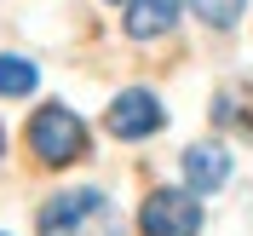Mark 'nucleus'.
<instances>
[{
	"label": "nucleus",
	"mask_w": 253,
	"mask_h": 236,
	"mask_svg": "<svg viewBox=\"0 0 253 236\" xmlns=\"http://www.w3.org/2000/svg\"><path fill=\"white\" fill-rule=\"evenodd\" d=\"M23 93H35V63L0 52V98H23Z\"/></svg>",
	"instance_id": "obj_7"
},
{
	"label": "nucleus",
	"mask_w": 253,
	"mask_h": 236,
	"mask_svg": "<svg viewBox=\"0 0 253 236\" xmlns=\"http://www.w3.org/2000/svg\"><path fill=\"white\" fill-rule=\"evenodd\" d=\"M41 236H121V219H115V202L104 190L75 185L41 207Z\"/></svg>",
	"instance_id": "obj_1"
},
{
	"label": "nucleus",
	"mask_w": 253,
	"mask_h": 236,
	"mask_svg": "<svg viewBox=\"0 0 253 236\" xmlns=\"http://www.w3.org/2000/svg\"><path fill=\"white\" fill-rule=\"evenodd\" d=\"M29 150L46 167H69V161L86 156V127H81L75 110H63V104H41L29 115Z\"/></svg>",
	"instance_id": "obj_2"
},
{
	"label": "nucleus",
	"mask_w": 253,
	"mask_h": 236,
	"mask_svg": "<svg viewBox=\"0 0 253 236\" xmlns=\"http://www.w3.org/2000/svg\"><path fill=\"white\" fill-rule=\"evenodd\" d=\"M138 231L144 236H202V202H196V190H150L138 207Z\"/></svg>",
	"instance_id": "obj_3"
},
{
	"label": "nucleus",
	"mask_w": 253,
	"mask_h": 236,
	"mask_svg": "<svg viewBox=\"0 0 253 236\" xmlns=\"http://www.w3.org/2000/svg\"><path fill=\"white\" fill-rule=\"evenodd\" d=\"M190 6H196V17L213 23V29H230V23L242 17V0H190Z\"/></svg>",
	"instance_id": "obj_8"
},
{
	"label": "nucleus",
	"mask_w": 253,
	"mask_h": 236,
	"mask_svg": "<svg viewBox=\"0 0 253 236\" xmlns=\"http://www.w3.org/2000/svg\"><path fill=\"white\" fill-rule=\"evenodd\" d=\"M104 127H110L115 139H150L161 127V104H156V93H144V87H132V93H121L104 110Z\"/></svg>",
	"instance_id": "obj_4"
},
{
	"label": "nucleus",
	"mask_w": 253,
	"mask_h": 236,
	"mask_svg": "<svg viewBox=\"0 0 253 236\" xmlns=\"http://www.w3.org/2000/svg\"><path fill=\"white\" fill-rule=\"evenodd\" d=\"M173 23H178V0H126V35L132 41L167 35Z\"/></svg>",
	"instance_id": "obj_6"
},
{
	"label": "nucleus",
	"mask_w": 253,
	"mask_h": 236,
	"mask_svg": "<svg viewBox=\"0 0 253 236\" xmlns=\"http://www.w3.org/2000/svg\"><path fill=\"white\" fill-rule=\"evenodd\" d=\"M184 179L196 190H219L224 179H230V150H224L219 139H196L184 150Z\"/></svg>",
	"instance_id": "obj_5"
}]
</instances>
